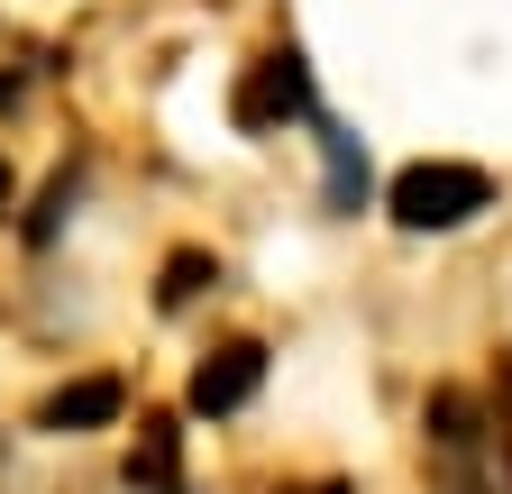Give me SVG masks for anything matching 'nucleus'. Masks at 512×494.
<instances>
[{"mask_svg":"<svg viewBox=\"0 0 512 494\" xmlns=\"http://www.w3.org/2000/svg\"><path fill=\"white\" fill-rule=\"evenodd\" d=\"M485 202H494L485 165H403L394 174V220L403 229H467Z\"/></svg>","mask_w":512,"mask_h":494,"instance_id":"nucleus-1","label":"nucleus"},{"mask_svg":"<svg viewBox=\"0 0 512 494\" xmlns=\"http://www.w3.org/2000/svg\"><path fill=\"white\" fill-rule=\"evenodd\" d=\"M256 385H266V348H256V339H220L202 366H192V412L229 421L238 403H256Z\"/></svg>","mask_w":512,"mask_h":494,"instance_id":"nucleus-2","label":"nucleus"},{"mask_svg":"<svg viewBox=\"0 0 512 494\" xmlns=\"http://www.w3.org/2000/svg\"><path fill=\"white\" fill-rule=\"evenodd\" d=\"M238 119H247V129H266V119H311V74H302L293 46L256 55V74H247V92H238Z\"/></svg>","mask_w":512,"mask_h":494,"instance_id":"nucleus-3","label":"nucleus"},{"mask_svg":"<svg viewBox=\"0 0 512 494\" xmlns=\"http://www.w3.org/2000/svg\"><path fill=\"white\" fill-rule=\"evenodd\" d=\"M119 412H128V385L119 376H74V385H55L37 403V430H64V440H74V430H110Z\"/></svg>","mask_w":512,"mask_h":494,"instance_id":"nucleus-4","label":"nucleus"},{"mask_svg":"<svg viewBox=\"0 0 512 494\" xmlns=\"http://www.w3.org/2000/svg\"><path fill=\"white\" fill-rule=\"evenodd\" d=\"M128 485H147V494H183V430L156 412L138 421V449H128Z\"/></svg>","mask_w":512,"mask_h":494,"instance_id":"nucleus-5","label":"nucleus"},{"mask_svg":"<svg viewBox=\"0 0 512 494\" xmlns=\"http://www.w3.org/2000/svg\"><path fill=\"white\" fill-rule=\"evenodd\" d=\"M320 156H330V211H357L366 202V156H357V138L320 119Z\"/></svg>","mask_w":512,"mask_h":494,"instance_id":"nucleus-6","label":"nucleus"},{"mask_svg":"<svg viewBox=\"0 0 512 494\" xmlns=\"http://www.w3.org/2000/svg\"><path fill=\"white\" fill-rule=\"evenodd\" d=\"M211 284H220V257L183 247V257H165V293H156V302H165V312H183V302H202Z\"/></svg>","mask_w":512,"mask_h":494,"instance_id":"nucleus-7","label":"nucleus"},{"mask_svg":"<svg viewBox=\"0 0 512 494\" xmlns=\"http://www.w3.org/2000/svg\"><path fill=\"white\" fill-rule=\"evenodd\" d=\"M293 494H348V485H293Z\"/></svg>","mask_w":512,"mask_h":494,"instance_id":"nucleus-8","label":"nucleus"},{"mask_svg":"<svg viewBox=\"0 0 512 494\" xmlns=\"http://www.w3.org/2000/svg\"><path fill=\"white\" fill-rule=\"evenodd\" d=\"M0 211H10V165H0Z\"/></svg>","mask_w":512,"mask_h":494,"instance_id":"nucleus-9","label":"nucleus"},{"mask_svg":"<svg viewBox=\"0 0 512 494\" xmlns=\"http://www.w3.org/2000/svg\"><path fill=\"white\" fill-rule=\"evenodd\" d=\"M503 394H512V357H503ZM503 440H512V430H503Z\"/></svg>","mask_w":512,"mask_h":494,"instance_id":"nucleus-10","label":"nucleus"}]
</instances>
